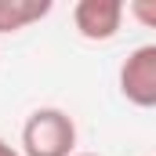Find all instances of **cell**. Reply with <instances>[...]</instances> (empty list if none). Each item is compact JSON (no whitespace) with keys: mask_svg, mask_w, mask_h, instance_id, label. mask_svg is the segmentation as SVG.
<instances>
[{"mask_svg":"<svg viewBox=\"0 0 156 156\" xmlns=\"http://www.w3.org/2000/svg\"><path fill=\"white\" fill-rule=\"evenodd\" d=\"M22 156H76V123L58 105H40L22 123Z\"/></svg>","mask_w":156,"mask_h":156,"instance_id":"1","label":"cell"},{"mask_svg":"<svg viewBox=\"0 0 156 156\" xmlns=\"http://www.w3.org/2000/svg\"><path fill=\"white\" fill-rule=\"evenodd\" d=\"M51 15V0H0V33H22Z\"/></svg>","mask_w":156,"mask_h":156,"instance_id":"4","label":"cell"},{"mask_svg":"<svg viewBox=\"0 0 156 156\" xmlns=\"http://www.w3.org/2000/svg\"><path fill=\"white\" fill-rule=\"evenodd\" d=\"M76 156H98V153H76Z\"/></svg>","mask_w":156,"mask_h":156,"instance_id":"7","label":"cell"},{"mask_svg":"<svg viewBox=\"0 0 156 156\" xmlns=\"http://www.w3.org/2000/svg\"><path fill=\"white\" fill-rule=\"evenodd\" d=\"M127 11H131V18L142 22L145 29H156V0H131Z\"/></svg>","mask_w":156,"mask_h":156,"instance_id":"5","label":"cell"},{"mask_svg":"<svg viewBox=\"0 0 156 156\" xmlns=\"http://www.w3.org/2000/svg\"><path fill=\"white\" fill-rule=\"evenodd\" d=\"M0 156H22V149H15V145H7V142L0 138Z\"/></svg>","mask_w":156,"mask_h":156,"instance_id":"6","label":"cell"},{"mask_svg":"<svg viewBox=\"0 0 156 156\" xmlns=\"http://www.w3.org/2000/svg\"><path fill=\"white\" fill-rule=\"evenodd\" d=\"M123 15H127L123 0H80L73 7V26H76V33L83 40L105 44V40H113L120 33Z\"/></svg>","mask_w":156,"mask_h":156,"instance_id":"3","label":"cell"},{"mask_svg":"<svg viewBox=\"0 0 156 156\" xmlns=\"http://www.w3.org/2000/svg\"><path fill=\"white\" fill-rule=\"evenodd\" d=\"M120 94L138 109H156V44H142L123 58Z\"/></svg>","mask_w":156,"mask_h":156,"instance_id":"2","label":"cell"}]
</instances>
